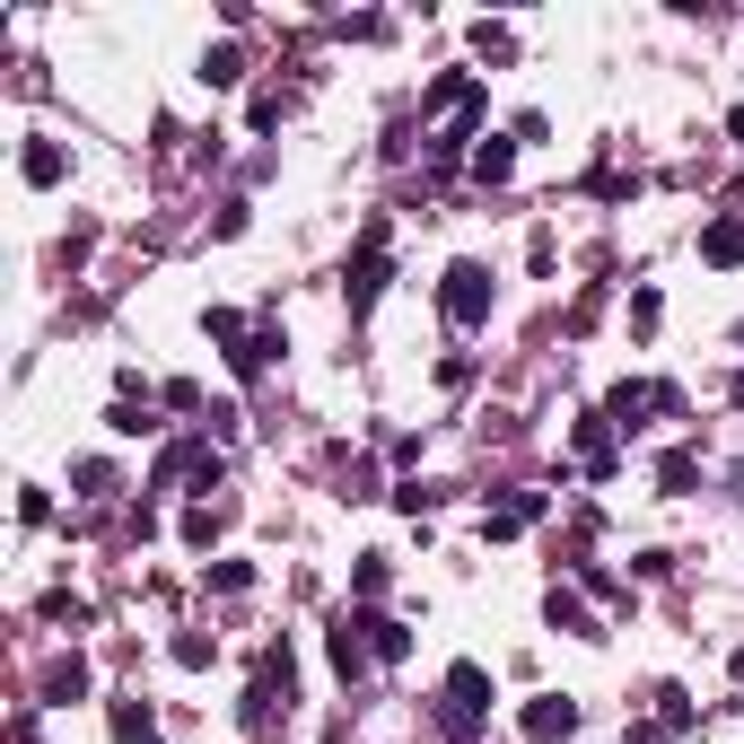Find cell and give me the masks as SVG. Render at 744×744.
Listing matches in <instances>:
<instances>
[{
	"mask_svg": "<svg viewBox=\"0 0 744 744\" xmlns=\"http://www.w3.org/2000/svg\"><path fill=\"white\" fill-rule=\"evenodd\" d=\"M447 316H456V325H482V316H491V272H482V263H456V272H447Z\"/></svg>",
	"mask_w": 744,
	"mask_h": 744,
	"instance_id": "6da1fadb",
	"label": "cell"
},
{
	"mask_svg": "<svg viewBox=\"0 0 744 744\" xmlns=\"http://www.w3.org/2000/svg\"><path fill=\"white\" fill-rule=\"evenodd\" d=\"M482 692H491V674H482V666H456V674H447V719L474 727V719H482Z\"/></svg>",
	"mask_w": 744,
	"mask_h": 744,
	"instance_id": "7a4b0ae2",
	"label": "cell"
},
{
	"mask_svg": "<svg viewBox=\"0 0 744 744\" xmlns=\"http://www.w3.org/2000/svg\"><path fill=\"white\" fill-rule=\"evenodd\" d=\"M701 254H710V263H736V254H744V228H736V220H719V228L701 237Z\"/></svg>",
	"mask_w": 744,
	"mask_h": 744,
	"instance_id": "277c9868",
	"label": "cell"
},
{
	"mask_svg": "<svg viewBox=\"0 0 744 744\" xmlns=\"http://www.w3.org/2000/svg\"><path fill=\"white\" fill-rule=\"evenodd\" d=\"M570 727H578L570 701H534V710H525V736H534V744H543V736H570Z\"/></svg>",
	"mask_w": 744,
	"mask_h": 744,
	"instance_id": "3957f363",
	"label": "cell"
},
{
	"mask_svg": "<svg viewBox=\"0 0 744 744\" xmlns=\"http://www.w3.org/2000/svg\"><path fill=\"white\" fill-rule=\"evenodd\" d=\"M474 176H482V184L508 176V140H482V149H474Z\"/></svg>",
	"mask_w": 744,
	"mask_h": 744,
	"instance_id": "5b68a950",
	"label": "cell"
},
{
	"mask_svg": "<svg viewBox=\"0 0 744 744\" xmlns=\"http://www.w3.org/2000/svg\"><path fill=\"white\" fill-rule=\"evenodd\" d=\"M736 674H744V657H736Z\"/></svg>",
	"mask_w": 744,
	"mask_h": 744,
	"instance_id": "8992f818",
	"label": "cell"
}]
</instances>
